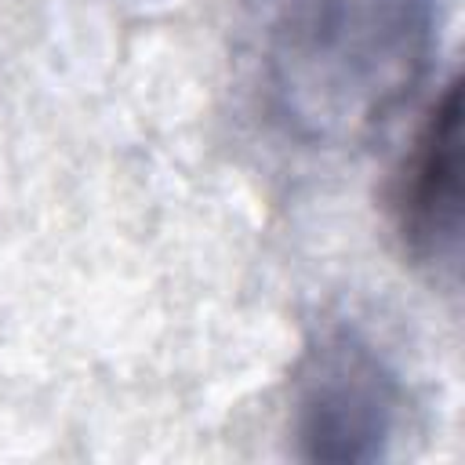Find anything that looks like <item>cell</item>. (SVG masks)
<instances>
[{
	"mask_svg": "<svg viewBox=\"0 0 465 465\" xmlns=\"http://www.w3.org/2000/svg\"><path fill=\"white\" fill-rule=\"evenodd\" d=\"M396 225L421 262L458 265L461 247V91L450 80L421 124L396 185Z\"/></svg>",
	"mask_w": 465,
	"mask_h": 465,
	"instance_id": "3",
	"label": "cell"
},
{
	"mask_svg": "<svg viewBox=\"0 0 465 465\" xmlns=\"http://www.w3.org/2000/svg\"><path fill=\"white\" fill-rule=\"evenodd\" d=\"M400 414V381L352 327L305 349L294 392V436L309 461H378Z\"/></svg>",
	"mask_w": 465,
	"mask_h": 465,
	"instance_id": "2",
	"label": "cell"
},
{
	"mask_svg": "<svg viewBox=\"0 0 465 465\" xmlns=\"http://www.w3.org/2000/svg\"><path fill=\"white\" fill-rule=\"evenodd\" d=\"M262 84L305 142H356L421 84L436 0H262Z\"/></svg>",
	"mask_w": 465,
	"mask_h": 465,
	"instance_id": "1",
	"label": "cell"
}]
</instances>
